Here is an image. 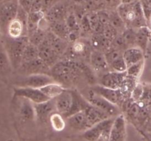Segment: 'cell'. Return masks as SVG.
Here are the masks:
<instances>
[{"label":"cell","instance_id":"47","mask_svg":"<svg viewBox=\"0 0 151 141\" xmlns=\"http://www.w3.org/2000/svg\"><path fill=\"white\" fill-rule=\"evenodd\" d=\"M139 0H122V4H131V3L135 2Z\"/></svg>","mask_w":151,"mask_h":141},{"label":"cell","instance_id":"15","mask_svg":"<svg viewBox=\"0 0 151 141\" xmlns=\"http://www.w3.org/2000/svg\"><path fill=\"white\" fill-rule=\"evenodd\" d=\"M55 99L56 112L61 114L66 118V115L70 110L72 104V89H65L61 94L56 97Z\"/></svg>","mask_w":151,"mask_h":141},{"label":"cell","instance_id":"34","mask_svg":"<svg viewBox=\"0 0 151 141\" xmlns=\"http://www.w3.org/2000/svg\"><path fill=\"white\" fill-rule=\"evenodd\" d=\"M125 43L128 48L136 46V38H137V29L127 27L122 33Z\"/></svg>","mask_w":151,"mask_h":141},{"label":"cell","instance_id":"2","mask_svg":"<svg viewBox=\"0 0 151 141\" xmlns=\"http://www.w3.org/2000/svg\"><path fill=\"white\" fill-rule=\"evenodd\" d=\"M116 10L127 27L138 29L147 26V19L140 0L131 4H121Z\"/></svg>","mask_w":151,"mask_h":141},{"label":"cell","instance_id":"25","mask_svg":"<svg viewBox=\"0 0 151 141\" xmlns=\"http://www.w3.org/2000/svg\"><path fill=\"white\" fill-rule=\"evenodd\" d=\"M65 88L61 84L58 82H52L49 85H45L43 88H40L43 93L49 98V99H54L56 97L58 96L65 90Z\"/></svg>","mask_w":151,"mask_h":141},{"label":"cell","instance_id":"26","mask_svg":"<svg viewBox=\"0 0 151 141\" xmlns=\"http://www.w3.org/2000/svg\"><path fill=\"white\" fill-rule=\"evenodd\" d=\"M44 16H45V13L43 11L29 12L28 15L27 28V36L33 33L38 29V24Z\"/></svg>","mask_w":151,"mask_h":141},{"label":"cell","instance_id":"10","mask_svg":"<svg viewBox=\"0 0 151 141\" xmlns=\"http://www.w3.org/2000/svg\"><path fill=\"white\" fill-rule=\"evenodd\" d=\"M126 76V72L120 73L114 70H109L101 75L99 80V84L111 89H121Z\"/></svg>","mask_w":151,"mask_h":141},{"label":"cell","instance_id":"24","mask_svg":"<svg viewBox=\"0 0 151 141\" xmlns=\"http://www.w3.org/2000/svg\"><path fill=\"white\" fill-rule=\"evenodd\" d=\"M90 44L92 49L99 50L104 52L111 46V43L106 39L103 34L93 33L90 40Z\"/></svg>","mask_w":151,"mask_h":141},{"label":"cell","instance_id":"8","mask_svg":"<svg viewBox=\"0 0 151 141\" xmlns=\"http://www.w3.org/2000/svg\"><path fill=\"white\" fill-rule=\"evenodd\" d=\"M14 96L16 98H26L33 104H38L50 100L40 89L29 87L15 88Z\"/></svg>","mask_w":151,"mask_h":141},{"label":"cell","instance_id":"14","mask_svg":"<svg viewBox=\"0 0 151 141\" xmlns=\"http://www.w3.org/2000/svg\"><path fill=\"white\" fill-rule=\"evenodd\" d=\"M90 66L95 72L104 73L111 70L103 51L92 49L89 56Z\"/></svg>","mask_w":151,"mask_h":141},{"label":"cell","instance_id":"23","mask_svg":"<svg viewBox=\"0 0 151 141\" xmlns=\"http://www.w3.org/2000/svg\"><path fill=\"white\" fill-rule=\"evenodd\" d=\"M6 35L11 38H19L22 36H27L25 27L16 18L8 25Z\"/></svg>","mask_w":151,"mask_h":141},{"label":"cell","instance_id":"29","mask_svg":"<svg viewBox=\"0 0 151 141\" xmlns=\"http://www.w3.org/2000/svg\"><path fill=\"white\" fill-rule=\"evenodd\" d=\"M109 23L117 30L119 34H122L127 28L125 22L116 10H109Z\"/></svg>","mask_w":151,"mask_h":141},{"label":"cell","instance_id":"1","mask_svg":"<svg viewBox=\"0 0 151 141\" xmlns=\"http://www.w3.org/2000/svg\"><path fill=\"white\" fill-rule=\"evenodd\" d=\"M83 65V62L81 60H60L51 68V75L65 88L72 89L82 79H85Z\"/></svg>","mask_w":151,"mask_h":141},{"label":"cell","instance_id":"6","mask_svg":"<svg viewBox=\"0 0 151 141\" xmlns=\"http://www.w3.org/2000/svg\"><path fill=\"white\" fill-rule=\"evenodd\" d=\"M87 101L92 105L98 107L103 111L106 112L111 118L116 117L119 115V109L117 105L112 104L103 97L96 93L91 88L86 93V95H83Z\"/></svg>","mask_w":151,"mask_h":141},{"label":"cell","instance_id":"28","mask_svg":"<svg viewBox=\"0 0 151 141\" xmlns=\"http://www.w3.org/2000/svg\"><path fill=\"white\" fill-rule=\"evenodd\" d=\"M50 31L55 35L63 39L68 41L69 35V30L67 27L66 21H58L50 23Z\"/></svg>","mask_w":151,"mask_h":141},{"label":"cell","instance_id":"22","mask_svg":"<svg viewBox=\"0 0 151 141\" xmlns=\"http://www.w3.org/2000/svg\"><path fill=\"white\" fill-rule=\"evenodd\" d=\"M151 37V30L147 26H142L137 29V38L136 46L141 48L145 53L147 50L150 38Z\"/></svg>","mask_w":151,"mask_h":141},{"label":"cell","instance_id":"35","mask_svg":"<svg viewBox=\"0 0 151 141\" xmlns=\"http://www.w3.org/2000/svg\"><path fill=\"white\" fill-rule=\"evenodd\" d=\"M144 65L145 60L128 67L126 70L127 75L130 77L134 78V79L137 80L139 78V76H141L143 68H144Z\"/></svg>","mask_w":151,"mask_h":141},{"label":"cell","instance_id":"21","mask_svg":"<svg viewBox=\"0 0 151 141\" xmlns=\"http://www.w3.org/2000/svg\"><path fill=\"white\" fill-rule=\"evenodd\" d=\"M123 58L128 68L144 60L145 52L139 47H130L124 51Z\"/></svg>","mask_w":151,"mask_h":141},{"label":"cell","instance_id":"20","mask_svg":"<svg viewBox=\"0 0 151 141\" xmlns=\"http://www.w3.org/2000/svg\"><path fill=\"white\" fill-rule=\"evenodd\" d=\"M67 7L62 3L55 4L52 7L45 13V16L50 23L58 21H64L68 15Z\"/></svg>","mask_w":151,"mask_h":141},{"label":"cell","instance_id":"40","mask_svg":"<svg viewBox=\"0 0 151 141\" xmlns=\"http://www.w3.org/2000/svg\"><path fill=\"white\" fill-rule=\"evenodd\" d=\"M144 90H145V87L143 86L141 84L138 83L137 82V85H135V87L133 89L132 92H131V98L134 100V101L135 102H139L142 100L143 96V94H144Z\"/></svg>","mask_w":151,"mask_h":141},{"label":"cell","instance_id":"17","mask_svg":"<svg viewBox=\"0 0 151 141\" xmlns=\"http://www.w3.org/2000/svg\"><path fill=\"white\" fill-rule=\"evenodd\" d=\"M83 112L85 113L86 118L88 120V123L90 126H93L94 125L106 120V119L111 118L109 115H108L106 112L103 111L102 110L99 109L98 107L92 105L88 102L86 108L84 109Z\"/></svg>","mask_w":151,"mask_h":141},{"label":"cell","instance_id":"7","mask_svg":"<svg viewBox=\"0 0 151 141\" xmlns=\"http://www.w3.org/2000/svg\"><path fill=\"white\" fill-rule=\"evenodd\" d=\"M91 88L96 93L106 98L112 104L117 105L118 107L123 104L124 101H125V96L120 89H111V88L103 86L100 84L92 85Z\"/></svg>","mask_w":151,"mask_h":141},{"label":"cell","instance_id":"12","mask_svg":"<svg viewBox=\"0 0 151 141\" xmlns=\"http://www.w3.org/2000/svg\"><path fill=\"white\" fill-rule=\"evenodd\" d=\"M38 48L39 58L51 68L60 61V57L53 49L47 38H45L42 43L38 46Z\"/></svg>","mask_w":151,"mask_h":141},{"label":"cell","instance_id":"27","mask_svg":"<svg viewBox=\"0 0 151 141\" xmlns=\"http://www.w3.org/2000/svg\"><path fill=\"white\" fill-rule=\"evenodd\" d=\"M21 98L22 100L20 104V108H19V113H20L22 117L24 119H27V120L35 118V112L33 103L26 98Z\"/></svg>","mask_w":151,"mask_h":141},{"label":"cell","instance_id":"42","mask_svg":"<svg viewBox=\"0 0 151 141\" xmlns=\"http://www.w3.org/2000/svg\"><path fill=\"white\" fill-rule=\"evenodd\" d=\"M111 46L114 47V48H117V49L120 50L123 52L125 50H126L128 48L122 34H118L117 36L111 42Z\"/></svg>","mask_w":151,"mask_h":141},{"label":"cell","instance_id":"32","mask_svg":"<svg viewBox=\"0 0 151 141\" xmlns=\"http://www.w3.org/2000/svg\"><path fill=\"white\" fill-rule=\"evenodd\" d=\"M11 68L12 66L10 60L2 43L0 45V72L1 73L8 72Z\"/></svg>","mask_w":151,"mask_h":141},{"label":"cell","instance_id":"49","mask_svg":"<svg viewBox=\"0 0 151 141\" xmlns=\"http://www.w3.org/2000/svg\"><path fill=\"white\" fill-rule=\"evenodd\" d=\"M5 1V0H0V3L2 2V1Z\"/></svg>","mask_w":151,"mask_h":141},{"label":"cell","instance_id":"5","mask_svg":"<svg viewBox=\"0 0 151 141\" xmlns=\"http://www.w3.org/2000/svg\"><path fill=\"white\" fill-rule=\"evenodd\" d=\"M114 119L113 118H109L91 126L85 131L84 138L88 141H97L99 140H109Z\"/></svg>","mask_w":151,"mask_h":141},{"label":"cell","instance_id":"43","mask_svg":"<svg viewBox=\"0 0 151 141\" xmlns=\"http://www.w3.org/2000/svg\"><path fill=\"white\" fill-rule=\"evenodd\" d=\"M97 16H98L99 21L100 24L103 26L109 24V10H100L97 11Z\"/></svg>","mask_w":151,"mask_h":141},{"label":"cell","instance_id":"37","mask_svg":"<svg viewBox=\"0 0 151 141\" xmlns=\"http://www.w3.org/2000/svg\"><path fill=\"white\" fill-rule=\"evenodd\" d=\"M104 54L105 56H106V60H107L109 66L115 60H116L119 57H122L123 55V51L111 46H111L106 51H104Z\"/></svg>","mask_w":151,"mask_h":141},{"label":"cell","instance_id":"38","mask_svg":"<svg viewBox=\"0 0 151 141\" xmlns=\"http://www.w3.org/2000/svg\"><path fill=\"white\" fill-rule=\"evenodd\" d=\"M109 67H110L111 70L120 72V73L126 72L127 69H128V66H127L126 63H125V60H124L123 55L117 58L116 60H115L114 61L112 62L109 65Z\"/></svg>","mask_w":151,"mask_h":141},{"label":"cell","instance_id":"18","mask_svg":"<svg viewBox=\"0 0 151 141\" xmlns=\"http://www.w3.org/2000/svg\"><path fill=\"white\" fill-rule=\"evenodd\" d=\"M66 123L70 128L77 131H86L91 126L88 123L85 113L83 111L75 113L66 118Z\"/></svg>","mask_w":151,"mask_h":141},{"label":"cell","instance_id":"48","mask_svg":"<svg viewBox=\"0 0 151 141\" xmlns=\"http://www.w3.org/2000/svg\"><path fill=\"white\" fill-rule=\"evenodd\" d=\"M84 1H85V0H75V1H76V2L78 3H83Z\"/></svg>","mask_w":151,"mask_h":141},{"label":"cell","instance_id":"16","mask_svg":"<svg viewBox=\"0 0 151 141\" xmlns=\"http://www.w3.org/2000/svg\"><path fill=\"white\" fill-rule=\"evenodd\" d=\"M34 107L35 118L42 123H44L50 119V116L54 113L55 110L56 111L55 99H50L44 102L34 104Z\"/></svg>","mask_w":151,"mask_h":141},{"label":"cell","instance_id":"39","mask_svg":"<svg viewBox=\"0 0 151 141\" xmlns=\"http://www.w3.org/2000/svg\"><path fill=\"white\" fill-rule=\"evenodd\" d=\"M118 34H119V32H117V30L110 23L104 26L103 31V35L111 43L115 39V38L117 36Z\"/></svg>","mask_w":151,"mask_h":141},{"label":"cell","instance_id":"4","mask_svg":"<svg viewBox=\"0 0 151 141\" xmlns=\"http://www.w3.org/2000/svg\"><path fill=\"white\" fill-rule=\"evenodd\" d=\"M18 0H5L0 3V31L7 35L8 25L17 16L19 9Z\"/></svg>","mask_w":151,"mask_h":141},{"label":"cell","instance_id":"45","mask_svg":"<svg viewBox=\"0 0 151 141\" xmlns=\"http://www.w3.org/2000/svg\"><path fill=\"white\" fill-rule=\"evenodd\" d=\"M58 3V0H42V11L44 13Z\"/></svg>","mask_w":151,"mask_h":141},{"label":"cell","instance_id":"44","mask_svg":"<svg viewBox=\"0 0 151 141\" xmlns=\"http://www.w3.org/2000/svg\"><path fill=\"white\" fill-rule=\"evenodd\" d=\"M33 1L34 0H18L19 5L28 13L30 12Z\"/></svg>","mask_w":151,"mask_h":141},{"label":"cell","instance_id":"30","mask_svg":"<svg viewBox=\"0 0 151 141\" xmlns=\"http://www.w3.org/2000/svg\"><path fill=\"white\" fill-rule=\"evenodd\" d=\"M38 46L33 45L28 42L25 46L23 53V57H22V63H27L32 60L38 58ZM22 65V64H21Z\"/></svg>","mask_w":151,"mask_h":141},{"label":"cell","instance_id":"3","mask_svg":"<svg viewBox=\"0 0 151 141\" xmlns=\"http://www.w3.org/2000/svg\"><path fill=\"white\" fill-rule=\"evenodd\" d=\"M28 42L29 41L27 36H22L19 38H11L7 35L4 38L2 43L13 68L18 70L20 67L22 63L24 50Z\"/></svg>","mask_w":151,"mask_h":141},{"label":"cell","instance_id":"31","mask_svg":"<svg viewBox=\"0 0 151 141\" xmlns=\"http://www.w3.org/2000/svg\"><path fill=\"white\" fill-rule=\"evenodd\" d=\"M65 119L66 118L61 114L58 113V112H54L50 118L52 127L58 132L62 131L66 126V121H65Z\"/></svg>","mask_w":151,"mask_h":141},{"label":"cell","instance_id":"33","mask_svg":"<svg viewBox=\"0 0 151 141\" xmlns=\"http://www.w3.org/2000/svg\"><path fill=\"white\" fill-rule=\"evenodd\" d=\"M65 21H66V25H67V27L68 29H69V32H77L81 33V26H80V23L79 21H78L77 17L75 16V13H73V11L68 13Z\"/></svg>","mask_w":151,"mask_h":141},{"label":"cell","instance_id":"46","mask_svg":"<svg viewBox=\"0 0 151 141\" xmlns=\"http://www.w3.org/2000/svg\"><path fill=\"white\" fill-rule=\"evenodd\" d=\"M42 11V0H34L30 12Z\"/></svg>","mask_w":151,"mask_h":141},{"label":"cell","instance_id":"9","mask_svg":"<svg viewBox=\"0 0 151 141\" xmlns=\"http://www.w3.org/2000/svg\"><path fill=\"white\" fill-rule=\"evenodd\" d=\"M18 70L25 76L39 73L51 75V68L39 57L30 62L22 63Z\"/></svg>","mask_w":151,"mask_h":141},{"label":"cell","instance_id":"50","mask_svg":"<svg viewBox=\"0 0 151 141\" xmlns=\"http://www.w3.org/2000/svg\"><path fill=\"white\" fill-rule=\"evenodd\" d=\"M1 31H0V35H1Z\"/></svg>","mask_w":151,"mask_h":141},{"label":"cell","instance_id":"41","mask_svg":"<svg viewBox=\"0 0 151 141\" xmlns=\"http://www.w3.org/2000/svg\"><path fill=\"white\" fill-rule=\"evenodd\" d=\"M80 26H81V35H89L90 33H93L87 13L80 22Z\"/></svg>","mask_w":151,"mask_h":141},{"label":"cell","instance_id":"19","mask_svg":"<svg viewBox=\"0 0 151 141\" xmlns=\"http://www.w3.org/2000/svg\"><path fill=\"white\" fill-rule=\"evenodd\" d=\"M46 38L53 49L60 57L64 55L69 48V41L57 36L50 30L47 32Z\"/></svg>","mask_w":151,"mask_h":141},{"label":"cell","instance_id":"13","mask_svg":"<svg viewBox=\"0 0 151 141\" xmlns=\"http://www.w3.org/2000/svg\"><path fill=\"white\" fill-rule=\"evenodd\" d=\"M126 135V123L123 115L119 114L114 119L109 141H124Z\"/></svg>","mask_w":151,"mask_h":141},{"label":"cell","instance_id":"11","mask_svg":"<svg viewBox=\"0 0 151 141\" xmlns=\"http://www.w3.org/2000/svg\"><path fill=\"white\" fill-rule=\"evenodd\" d=\"M56 82L52 75L39 73V74H31L26 76L21 81L19 87H29L33 88H43L45 85Z\"/></svg>","mask_w":151,"mask_h":141},{"label":"cell","instance_id":"36","mask_svg":"<svg viewBox=\"0 0 151 141\" xmlns=\"http://www.w3.org/2000/svg\"><path fill=\"white\" fill-rule=\"evenodd\" d=\"M47 32H44V31L41 30V29H38L33 33L28 35V41H29L30 43L33 44V45L36 46H38L45 40Z\"/></svg>","mask_w":151,"mask_h":141}]
</instances>
